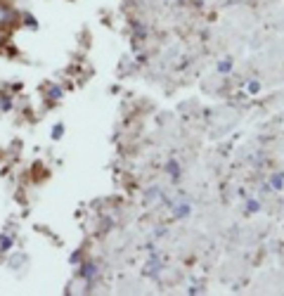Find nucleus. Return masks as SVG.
Segmentation results:
<instances>
[{
    "label": "nucleus",
    "instance_id": "f257e3e1",
    "mask_svg": "<svg viewBox=\"0 0 284 296\" xmlns=\"http://www.w3.org/2000/svg\"><path fill=\"white\" fill-rule=\"evenodd\" d=\"M15 19V12L10 8H5V5H0V26H5V24H10Z\"/></svg>",
    "mask_w": 284,
    "mask_h": 296
}]
</instances>
